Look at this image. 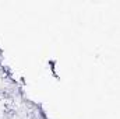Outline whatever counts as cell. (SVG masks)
Wrapping results in <instances>:
<instances>
[{
  "label": "cell",
  "mask_w": 120,
  "mask_h": 119,
  "mask_svg": "<svg viewBox=\"0 0 120 119\" xmlns=\"http://www.w3.org/2000/svg\"><path fill=\"white\" fill-rule=\"evenodd\" d=\"M39 116H41L42 119H48V116H46V114H45V111H43V109H42L41 107H39Z\"/></svg>",
  "instance_id": "6da1fadb"
}]
</instances>
